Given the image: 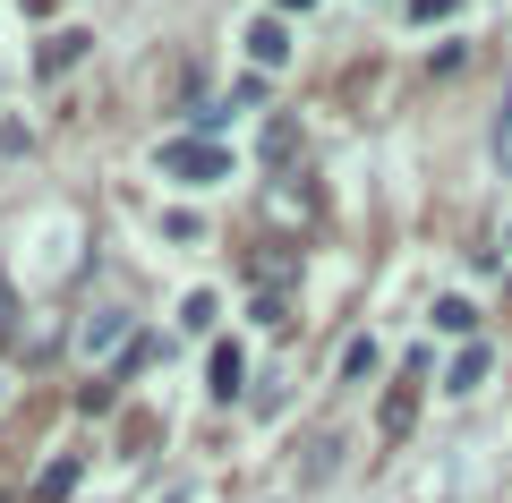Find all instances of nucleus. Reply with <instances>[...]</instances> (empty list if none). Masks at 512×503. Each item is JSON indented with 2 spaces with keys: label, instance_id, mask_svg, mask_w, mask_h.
I'll return each mask as SVG.
<instances>
[{
  "label": "nucleus",
  "instance_id": "obj_1",
  "mask_svg": "<svg viewBox=\"0 0 512 503\" xmlns=\"http://www.w3.org/2000/svg\"><path fill=\"white\" fill-rule=\"evenodd\" d=\"M163 171H171V180H188V188H205V180H222V171H231V154H222V145H205V137H180V145H163Z\"/></svg>",
  "mask_w": 512,
  "mask_h": 503
},
{
  "label": "nucleus",
  "instance_id": "obj_2",
  "mask_svg": "<svg viewBox=\"0 0 512 503\" xmlns=\"http://www.w3.org/2000/svg\"><path fill=\"white\" fill-rule=\"evenodd\" d=\"M248 52H256V69H282V60H291V26H282V18H256L248 26Z\"/></svg>",
  "mask_w": 512,
  "mask_h": 503
},
{
  "label": "nucleus",
  "instance_id": "obj_3",
  "mask_svg": "<svg viewBox=\"0 0 512 503\" xmlns=\"http://www.w3.org/2000/svg\"><path fill=\"white\" fill-rule=\"evenodd\" d=\"M86 43H94V35H77V26H60V35L43 43V60H35V69H43V77H60V69H77V60H86Z\"/></svg>",
  "mask_w": 512,
  "mask_h": 503
},
{
  "label": "nucleus",
  "instance_id": "obj_4",
  "mask_svg": "<svg viewBox=\"0 0 512 503\" xmlns=\"http://www.w3.org/2000/svg\"><path fill=\"white\" fill-rule=\"evenodd\" d=\"M77 469H86V461H77V452H60V461H52V469H43V478H35V503H69Z\"/></svg>",
  "mask_w": 512,
  "mask_h": 503
},
{
  "label": "nucleus",
  "instance_id": "obj_5",
  "mask_svg": "<svg viewBox=\"0 0 512 503\" xmlns=\"http://www.w3.org/2000/svg\"><path fill=\"white\" fill-rule=\"evenodd\" d=\"M120 333H128V316H120V307H94V316H86V350H111Z\"/></svg>",
  "mask_w": 512,
  "mask_h": 503
},
{
  "label": "nucleus",
  "instance_id": "obj_6",
  "mask_svg": "<svg viewBox=\"0 0 512 503\" xmlns=\"http://www.w3.org/2000/svg\"><path fill=\"white\" fill-rule=\"evenodd\" d=\"M239 376H248V359H239V342H222V350H214V393L231 401V393H239Z\"/></svg>",
  "mask_w": 512,
  "mask_h": 503
},
{
  "label": "nucleus",
  "instance_id": "obj_7",
  "mask_svg": "<svg viewBox=\"0 0 512 503\" xmlns=\"http://www.w3.org/2000/svg\"><path fill=\"white\" fill-rule=\"evenodd\" d=\"M478 376H487V350H461V359H453V376H444V393H470Z\"/></svg>",
  "mask_w": 512,
  "mask_h": 503
},
{
  "label": "nucleus",
  "instance_id": "obj_8",
  "mask_svg": "<svg viewBox=\"0 0 512 503\" xmlns=\"http://www.w3.org/2000/svg\"><path fill=\"white\" fill-rule=\"evenodd\" d=\"M410 410H419V393H410V384H402V393H384V435H402Z\"/></svg>",
  "mask_w": 512,
  "mask_h": 503
},
{
  "label": "nucleus",
  "instance_id": "obj_9",
  "mask_svg": "<svg viewBox=\"0 0 512 503\" xmlns=\"http://www.w3.org/2000/svg\"><path fill=\"white\" fill-rule=\"evenodd\" d=\"M342 376H376V342H350L342 350Z\"/></svg>",
  "mask_w": 512,
  "mask_h": 503
},
{
  "label": "nucleus",
  "instance_id": "obj_10",
  "mask_svg": "<svg viewBox=\"0 0 512 503\" xmlns=\"http://www.w3.org/2000/svg\"><path fill=\"white\" fill-rule=\"evenodd\" d=\"M444 9H453V0H410V18H444Z\"/></svg>",
  "mask_w": 512,
  "mask_h": 503
},
{
  "label": "nucleus",
  "instance_id": "obj_11",
  "mask_svg": "<svg viewBox=\"0 0 512 503\" xmlns=\"http://www.w3.org/2000/svg\"><path fill=\"white\" fill-rule=\"evenodd\" d=\"M163 503H180V495H163Z\"/></svg>",
  "mask_w": 512,
  "mask_h": 503
}]
</instances>
